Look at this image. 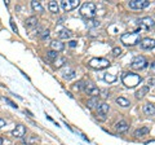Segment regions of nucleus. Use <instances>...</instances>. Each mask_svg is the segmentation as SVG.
<instances>
[{"label":"nucleus","mask_w":155,"mask_h":145,"mask_svg":"<svg viewBox=\"0 0 155 145\" xmlns=\"http://www.w3.org/2000/svg\"><path fill=\"white\" fill-rule=\"evenodd\" d=\"M71 35H72V33H71L70 30L63 29V30L59 31L58 36H59V39H70V38H71Z\"/></svg>","instance_id":"nucleus-19"},{"label":"nucleus","mask_w":155,"mask_h":145,"mask_svg":"<svg viewBox=\"0 0 155 145\" xmlns=\"http://www.w3.org/2000/svg\"><path fill=\"white\" fill-rule=\"evenodd\" d=\"M63 78H65V79H67V80L72 79V78H75V71H74V70H70V73H69V74H67V73H65Z\"/></svg>","instance_id":"nucleus-28"},{"label":"nucleus","mask_w":155,"mask_h":145,"mask_svg":"<svg viewBox=\"0 0 155 145\" xmlns=\"http://www.w3.org/2000/svg\"><path fill=\"white\" fill-rule=\"evenodd\" d=\"M104 80L105 82H107V83H114L116 80V75H114V74H105Z\"/></svg>","instance_id":"nucleus-24"},{"label":"nucleus","mask_w":155,"mask_h":145,"mask_svg":"<svg viewBox=\"0 0 155 145\" xmlns=\"http://www.w3.org/2000/svg\"><path fill=\"white\" fill-rule=\"evenodd\" d=\"M101 22L100 21H96V20H92L91 21V23H89V26H93V27H97V26H100Z\"/></svg>","instance_id":"nucleus-32"},{"label":"nucleus","mask_w":155,"mask_h":145,"mask_svg":"<svg viewBox=\"0 0 155 145\" xmlns=\"http://www.w3.org/2000/svg\"><path fill=\"white\" fill-rule=\"evenodd\" d=\"M0 145H3V139H1V137H0Z\"/></svg>","instance_id":"nucleus-39"},{"label":"nucleus","mask_w":155,"mask_h":145,"mask_svg":"<svg viewBox=\"0 0 155 145\" xmlns=\"http://www.w3.org/2000/svg\"><path fill=\"white\" fill-rule=\"evenodd\" d=\"M4 126H7V122L3 118H0V128H3Z\"/></svg>","instance_id":"nucleus-36"},{"label":"nucleus","mask_w":155,"mask_h":145,"mask_svg":"<svg viewBox=\"0 0 155 145\" xmlns=\"http://www.w3.org/2000/svg\"><path fill=\"white\" fill-rule=\"evenodd\" d=\"M147 63L149 62H147L146 57H143V56H136V57L132 60L131 66H132V69H135V70H142V69L147 68Z\"/></svg>","instance_id":"nucleus-5"},{"label":"nucleus","mask_w":155,"mask_h":145,"mask_svg":"<svg viewBox=\"0 0 155 145\" xmlns=\"http://www.w3.org/2000/svg\"><path fill=\"white\" fill-rule=\"evenodd\" d=\"M31 7H33V9L35 12H43L44 10L43 5L40 4V1H36V0H33V1H31Z\"/></svg>","instance_id":"nucleus-21"},{"label":"nucleus","mask_w":155,"mask_h":145,"mask_svg":"<svg viewBox=\"0 0 155 145\" xmlns=\"http://www.w3.org/2000/svg\"><path fill=\"white\" fill-rule=\"evenodd\" d=\"M51 48H52V51L62 52L63 49H65V44H63L62 42H59V40H53L51 43Z\"/></svg>","instance_id":"nucleus-13"},{"label":"nucleus","mask_w":155,"mask_h":145,"mask_svg":"<svg viewBox=\"0 0 155 145\" xmlns=\"http://www.w3.org/2000/svg\"><path fill=\"white\" fill-rule=\"evenodd\" d=\"M142 110L143 113H145V115H155V106L153 104H150V102H147V104L143 105V108H142Z\"/></svg>","instance_id":"nucleus-15"},{"label":"nucleus","mask_w":155,"mask_h":145,"mask_svg":"<svg viewBox=\"0 0 155 145\" xmlns=\"http://www.w3.org/2000/svg\"><path fill=\"white\" fill-rule=\"evenodd\" d=\"M25 113H26V114L29 115V117H34V115H33V113H31V111H29V110H25Z\"/></svg>","instance_id":"nucleus-38"},{"label":"nucleus","mask_w":155,"mask_h":145,"mask_svg":"<svg viewBox=\"0 0 155 145\" xmlns=\"http://www.w3.org/2000/svg\"><path fill=\"white\" fill-rule=\"evenodd\" d=\"M151 71H153V73L155 74V61H154L153 63H151Z\"/></svg>","instance_id":"nucleus-37"},{"label":"nucleus","mask_w":155,"mask_h":145,"mask_svg":"<svg viewBox=\"0 0 155 145\" xmlns=\"http://www.w3.org/2000/svg\"><path fill=\"white\" fill-rule=\"evenodd\" d=\"M115 128H116V131H118V132H127V131H128V128H129V125H128V123H127L125 121H119V122L115 125Z\"/></svg>","instance_id":"nucleus-14"},{"label":"nucleus","mask_w":155,"mask_h":145,"mask_svg":"<svg viewBox=\"0 0 155 145\" xmlns=\"http://www.w3.org/2000/svg\"><path fill=\"white\" fill-rule=\"evenodd\" d=\"M147 84H149V87L150 86H155V78H150V79L147 80Z\"/></svg>","instance_id":"nucleus-34"},{"label":"nucleus","mask_w":155,"mask_h":145,"mask_svg":"<svg viewBox=\"0 0 155 145\" xmlns=\"http://www.w3.org/2000/svg\"><path fill=\"white\" fill-rule=\"evenodd\" d=\"M150 91V87L149 86H145V87H141L140 88V90L138 91H137L136 92V98H142L143 96H145V95L147 93V92H149Z\"/></svg>","instance_id":"nucleus-18"},{"label":"nucleus","mask_w":155,"mask_h":145,"mask_svg":"<svg viewBox=\"0 0 155 145\" xmlns=\"http://www.w3.org/2000/svg\"><path fill=\"white\" fill-rule=\"evenodd\" d=\"M80 4L79 0H62L61 5L62 8L66 10V12H70V10H74L75 8H78Z\"/></svg>","instance_id":"nucleus-9"},{"label":"nucleus","mask_w":155,"mask_h":145,"mask_svg":"<svg viewBox=\"0 0 155 145\" xmlns=\"http://www.w3.org/2000/svg\"><path fill=\"white\" fill-rule=\"evenodd\" d=\"M84 84H85V82H83V80H79L78 83L74 84V90H76V91H82V90H84Z\"/></svg>","instance_id":"nucleus-26"},{"label":"nucleus","mask_w":155,"mask_h":145,"mask_svg":"<svg viewBox=\"0 0 155 145\" xmlns=\"http://www.w3.org/2000/svg\"><path fill=\"white\" fill-rule=\"evenodd\" d=\"M97 13V8L94 3H84L80 8V15L87 20H92Z\"/></svg>","instance_id":"nucleus-3"},{"label":"nucleus","mask_w":155,"mask_h":145,"mask_svg":"<svg viewBox=\"0 0 155 145\" xmlns=\"http://www.w3.org/2000/svg\"><path fill=\"white\" fill-rule=\"evenodd\" d=\"M115 101H116V104H119V105H120V106H123V108H128L129 105H131V102L127 100L125 97H118Z\"/></svg>","instance_id":"nucleus-20"},{"label":"nucleus","mask_w":155,"mask_h":145,"mask_svg":"<svg viewBox=\"0 0 155 145\" xmlns=\"http://www.w3.org/2000/svg\"><path fill=\"white\" fill-rule=\"evenodd\" d=\"M128 4L129 8L132 9H145L146 7L150 5V1L149 0H131Z\"/></svg>","instance_id":"nucleus-8"},{"label":"nucleus","mask_w":155,"mask_h":145,"mask_svg":"<svg viewBox=\"0 0 155 145\" xmlns=\"http://www.w3.org/2000/svg\"><path fill=\"white\" fill-rule=\"evenodd\" d=\"M97 105H98V97H92L91 100H88V104H87L88 109H94Z\"/></svg>","instance_id":"nucleus-23"},{"label":"nucleus","mask_w":155,"mask_h":145,"mask_svg":"<svg viewBox=\"0 0 155 145\" xmlns=\"http://www.w3.org/2000/svg\"><path fill=\"white\" fill-rule=\"evenodd\" d=\"M4 100H5V102H7V104H9L12 108H16V109L18 108V106H17V104H16V102H13L12 100H10V98H8V97H4Z\"/></svg>","instance_id":"nucleus-29"},{"label":"nucleus","mask_w":155,"mask_h":145,"mask_svg":"<svg viewBox=\"0 0 155 145\" xmlns=\"http://www.w3.org/2000/svg\"><path fill=\"white\" fill-rule=\"evenodd\" d=\"M140 40V31L137 30L135 33H125L123 34L120 36V42L124 45H129V47H132V45H136L138 43Z\"/></svg>","instance_id":"nucleus-2"},{"label":"nucleus","mask_w":155,"mask_h":145,"mask_svg":"<svg viewBox=\"0 0 155 145\" xmlns=\"http://www.w3.org/2000/svg\"><path fill=\"white\" fill-rule=\"evenodd\" d=\"M49 34H51V31H49L48 29L47 30H44L43 33H41V39H47L49 36Z\"/></svg>","instance_id":"nucleus-31"},{"label":"nucleus","mask_w":155,"mask_h":145,"mask_svg":"<svg viewBox=\"0 0 155 145\" xmlns=\"http://www.w3.org/2000/svg\"><path fill=\"white\" fill-rule=\"evenodd\" d=\"M112 55H114L115 57H116V56H120L122 55V49L119 47H115L114 49H112Z\"/></svg>","instance_id":"nucleus-30"},{"label":"nucleus","mask_w":155,"mask_h":145,"mask_svg":"<svg viewBox=\"0 0 155 145\" xmlns=\"http://www.w3.org/2000/svg\"><path fill=\"white\" fill-rule=\"evenodd\" d=\"M140 47L142 49H153L155 48V39L151 38H143L140 42Z\"/></svg>","instance_id":"nucleus-11"},{"label":"nucleus","mask_w":155,"mask_h":145,"mask_svg":"<svg viewBox=\"0 0 155 145\" xmlns=\"http://www.w3.org/2000/svg\"><path fill=\"white\" fill-rule=\"evenodd\" d=\"M65 62H66L65 57H58V58L54 60V66H56V68H61V66L65 65Z\"/></svg>","instance_id":"nucleus-25"},{"label":"nucleus","mask_w":155,"mask_h":145,"mask_svg":"<svg viewBox=\"0 0 155 145\" xmlns=\"http://www.w3.org/2000/svg\"><path fill=\"white\" fill-rule=\"evenodd\" d=\"M76 44H78V42L76 40H70V43H69V45H70V47H76Z\"/></svg>","instance_id":"nucleus-35"},{"label":"nucleus","mask_w":155,"mask_h":145,"mask_svg":"<svg viewBox=\"0 0 155 145\" xmlns=\"http://www.w3.org/2000/svg\"><path fill=\"white\" fill-rule=\"evenodd\" d=\"M88 65H89L92 69L102 70V69H106V68L110 66V61L106 60V58H102V57H94L92 60H89Z\"/></svg>","instance_id":"nucleus-4"},{"label":"nucleus","mask_w":155,"mask_h":145,"mask_svg":"<svg viewBox=\"0 0 155 145\" xmlns=\"http://www.w3.org/2000/svg\"><path fill=\"white\" fill-rule=\"evenodd\" d=\"M38 25V18L35 16H33V17H29V18H26L25 20V26L26 27H34V26H36Z\"/></svg>","instance_id":"nucleus-16"},{"label":"nucleus","mask_w":155,"mask_h":145,"mask_svg":"<svg viewBox=\"0 0 155 145\" xmlns=\"http://www.w3.org/2000/svg\"><path fill=\"white\" fill-rule=\"evenodd\" d=\"M150 132V128L149 127H141V128H138V130H136L135 131V135L136 137H141V136H145V135H147V133Z\"/></svg>","instance_id":"nucleus-17"},{"label":"nucleus","mask_w":155,"mask_h":145,"mask_svg":"<svg viewBox=\"0 0 155 145\" xmlns=\"http://www.w3.org/2000/svg\"><path fill=\"white\" fill-rule=\"evenodd\" d=\"M25 133H26V127L23 125H17L16 128L12 131V135L14 137H22L25 136Z\"/></svg>","instance_id":"nucleus-12"},{"label":"nucleus","mask_w":155,"mask_h":145,"mask_svg":"<svg viewBox=\"0 0 155 145\" xmlns=\"http://www.w3.org/2000/svg\"><path fill=\"white\" fill-rule=\"evenodd\" d=\"M10 26H12V29L16 34H18V29H17V26L14 25V22H13V18H10Z\"/></svg>","instance_id":"nucleus-33"},{"label":"nucleus","mask_w":155,"mask_h":145,"mask_svg":"<svg viewBox=\"0 0 155 145\" xmlns=\"http://www.w3.org/2000/svg\"><path fill=\"white\" fill-rule=\"evenodd\" d=\"M84 92L88 95H91L92 97H98L101 93V91L98 90V87H96V84H93L92 82H87L84 84Z\"/></svg>","instance_id":"nucleus-7"},{"label":"nucleus","mask_w":155,"mask_h":145,"mask_svg":"<svg viewBox=\"0 0 155 145\" xmlns=\"http://www.w3.org/2000/svg\"><path fill=\"white\" fill-rule=\"evenodd\" d=\"M110 110V105L107 102H102V104L98 105V114H97V118H100L101 121H105L106 119V114Z\"/></svg>","instance_id":"nucleus-10"},{"label":"nucleus","mask_w":155,"mask_h":145,"mask_svg":"<svg viewBox=\"0 0 155 145\" xmlns=\"http://www.w3.org/2000/svg\"><path fill=\"white\" fill-rule=\"evenodd\" d=\"M48 8H49V10H51L52 13H58L59 12V7L57 4V1H49Z\"/></svg>","instance_id":"nucleus-22"},{"label":"nucleus","mask_w":155,"mask_h":145,"mask_svg":"<svg viewBox=\"0 0 155 145\" xmlns=\"http://www.w3.org/2000/svg\"><path fill=\"white\" fill-rule=\"evenodd\" d=\"M122 82L124 84L125 87L128 88H135L136 86H138V84L142 82V78H141L138 74H135V73H124L122 75Z\"/></svg>","instance_id":"nucleus-1"},{"label":"nucleus","mask_w":155,"mask_h":145,"mask_svg":"<svg viewBox=\"0 0 155 145\" xmlns=\"http://www.w3.org/2000/svg\"><path fill=\"white\" fill-rule=\"evenodd\" d=\"M47 56H48V57L51 58V60H56V58H58V52L52 51V49H51V51L47 52Z\"/></svg>","instance_id":"nucleus-27"},{"label":"nucleus","mask_w":155,"mask_h":145,"mask_svg":"<svg viewBox=\"0 0 155 145\" xmlns=\"http://www.w3.org/2000/svg\"><path fill=\"white\" fill-rule=\"evenodd\" d=\"M137 25H138L140 29H143V30H150L155 26V21L151 18V17H142L137 21Z\"/></svg>","instance_id":"nucleus-6"}]
</instances>
